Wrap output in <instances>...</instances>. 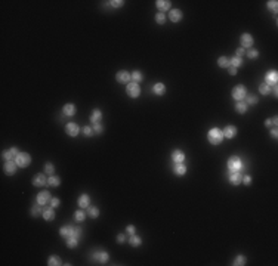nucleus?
Listing matches in <instances>:
<instances>
[{
    "instance_id": "obj_1",
    "label": "nucleus",
    "mask_w": 278,
    "mask_h": 266,
    "mask_svg": "<svg viewBox=\"0 0 278 266\" xmlns=\"http://www.w3.org/2000/svg\"><path fill=\"white\" fill-rule=\"evenodd\" d=\"M207 139H209V142H210L211 145H219L220 142H222V139H223V133H222V130H220V129H218V127H213V129H210V130H209Z\"/></svg>"
},
{
    "instance_id": "obj_2",
    "label": "nucleus",
    "mask_w": 278,
    "mask_h": 266,
    "mask_svg": "<svg viewBox=\"0 0 278 266\" xmlns=\"http://www.w3.org/2000/svg\"><path fill=\"white\" fill-rule=\"evenodd\" d=\"M241 167H243V161L240 160V157H231L228 160V169H229V173H232V172H240L241 170Z\"/></svg>"
},
{
    "instance_id": "obj_3",
    "label": "nucleus",
    "mask_w": 278,
    "mask_h": 266,
    "mask_svg": "<svg viewBox=\"0 0 278 266\" xmlns=\"http://www.w3.org/2000/svg\"><path fill=\"white\" fill-rule=\"evenodd\" d=\"M127 95L130 96V98H138L139 95H141V87H139V83H135V82H132V83H127Z\"/></svg>"
},
{
    "instance_id": "obj_4",
    "label": "nucleus",
    "mask_w": 278,
    "mask_h": 266,
    "mask_svg": "<svg viewBox=\"0 0 278 266\" xmlns=\"http://www.w3.org/2000/svg\"><path fill=\"white\" fill-rule=\"evenodd\" d=\"M15 161H17V164L19 167H27V166H30V163H31V157L27 152H19L18 157L15 158Z\"/></svg>"
},
{
    "instance_id": "obj_5",
    "label": "nucleus",
    "mask_w": 278,
    "mask_h": 266,
    "mask_svg": "<svg viewBox=\"0 0 278 266\" xmlns=\"http://www.w3.org/2000/svg\"><path fill=\"white\" fill-rule=\"evenodd\" d=\"M265 83L268 84V86H277L278 83V74L275 70H272V71H269L268 74L265 75Z\"/></svg>"
},
{
    "instance_id": "obj_6",
    "label": "nucleus",
    "mask_w": 278,
    "mask_h": 266,
    "mask_svg": "<svg viewBox=\"0 0 278 266\" xmlns=\"http://www.w3.org/2000/svg\"><path fill=\"white\" fill-rule=\"evenodd\" d=\"M246 93H247V90H246L244 86H237L232 90V98L237 101H243L246 98Z\"/></svg>"
},
{
    "instance_id": "obj_7",
    "label": "nucleus",
    "mask_w": 278,
    "mask_h": 266,
    "mask_svg": "<svg viewBox=\"0 0 278 266\" xmlns=\"http://www.w3.org/2000/svg\"><path fill=\"white\" fill-rule=\"evenodd\" d=\"M51 192L49 191H42L37 194V204H40V206H44V204H48V203H51Z\"/></svg>"
},
{
    "instance_id": "obj_8",
    "label": "nucleus",
    "mask_w": 278,
    "mask_h": 266,
    "mask_svg": "<svg viewBox=\"0 0 278 266\" xmlns=\"http://www.w3.org/2000/svg\"><path fill=\"white\" fill-rule=\"evenodd\" d=\"M17 167H18L17 161H12V160H9V161H6V163H5L3 169H5V173H6V175L12 176V175H15V172H17Z\"/></svg>"
},
{
    "instance_id": "obj_9",
    "label": "nucleus",
    "mask_w": 278,
    "mask_h": 266,
    "mask_svg": "<svg viewBox=\"0 0 278 266\" xmlns=\"http://www.w3.org/2000/svg\"><path fill=\"white\" fill-rule=\"evenodd\" d=\"M59 234H61V237H64V238L76 237V228H74V226H62V228L59 229Z\"/></svg>"
},
{
    "instance_id": "obj_10",
    "label": "nucleus",
    "mask_w": 278,
    "mask_h": 266,
    "mask_svg": "<svg viewBox=\"0 0 278 266\" xmlns=\"http://www.w3.org/2000/svg\"><path fill=\"white\" fill-rule=\"evenodd\" d=\"M33 185L34 186H44V185H48V179H46L44 173H37V175L34 176Z\"/></svg>"
},
{
    "instance_id": "obj_11",
    "label": "nucleus",
    "mask_w": 278,
    "mask_h": 266,
    "mask_svg": "<svg viewBox=\"0 0 278 266\" xmlns=\"http://www.w3.org/2000/svg\"><path fill=\"white\" fill-rule=\"evenodd\" d=\"M92 259L95 262H98V263H105L108 260V253H105V251H95L92 254Z\"/></svg>"
},
{
    "instance_id": "obj_12",
    "label": "nucleus",
    "mask_w": 278,
    "mask_h": 266,
    "mask_svg": "<svg viewBox=\"0 0 278 266\" xmlns=\"http://www.w3.org/2000/svg\"><path fill=\"white\" fill-rule=\"evenodd\" d=\"M130 78H132V74L130 73H127V71H118L117 73V82L118 83H123V84H127L130 82Z\"/></svg>"
},
{
    "instance_id": "obj_13",
    "label": "nucleus",
    "mask_w": 278,
    "mask_h": 266,
    "mask_svg": "<svg viewBox=\"0 0 278 266\" xmlns=\"http://www.w3.org/2000/svg\"><path fill=\"white\" fill-rule=\"evenodd\" d=\"M243 182V175L240 172H232L229 173V183L231 185H238V183Z\"/></svg>"
},
{
    "instance_id": "obj_14",
    "label": "nucleus",
    "mask_w": 278,
    "mask_h": 266,
    "mask_svg": "<svg viewBox=\"0 0 278 266\" xmlns=\"http://www.w3.org/2000/svg\"><path fill=\"white\" fill-rule=\"evenodd\" d=\"M222 133H223V138L232 139V138L237 135V127L235 126H227V127L222 130Z\"/></svg>"
},
{
    "instance_id": "obj_15",
    "label": "nucleus",
    "mask_w": 278,
    "mask_h": 266,
    "mask_svg": "<svg viewBox=\"0 0 278 266\" xmlns=\"http://www.w3.org/2000/svg\"><path fill=\"white\" fill-rule=\"evenodd\" d=\"M65 132L70 135V136H77L78 135V132H80V129H78V126L76 124V123H68L67 126H65Z\"/></svg>"
},
{
    "instance_id": "obj_16",
    "label": "nucleus",
    "mask_w": 278,
    "mask_h": 266,
    "mask_svg": "<svg viewBox=\"0 0 278 266\" xmlns=\"http://www.w3.org/2000/svg\"><path fill=\"white\" fill-rule=\"evenodd\" d=\"M253 46V37L250 34H241V48H252Z\"/></svg>"
},
{
    "instance_id": "obj_17",
    "label": "nucleus",
    "mask_w": 278,
    "mask_h": 266,
    "mask_svg": "<svg viewBox=\"0 0 278 266\" xmlns=\"http://www.w3.org/2000/svg\"><path fill=\"white\" fill-rule=\"evenodd\" d=\"M172 160H173L175 163H184V161H185V154H184V151L175 150L173 152H172Z\"/></svg>"
},
{
    "instance_id": "obj_18",
    "label": "nucleus",
    "mask_w": 278,
    "mask_h": 266,
    "mask_svg": "<svg viewBox=\"0 0 278 266\" xmlns=\"http://www.w3.org/2000/svg\"><path fill=\"white\" fill-rule=\"evenodd\" d=\"M77 203H78V206H80L82 208H87L89 206H90V197H89L87 194H83V195L78 197Z\"/></svg>"
},
{
    "instance_id": "obj_19",
    "label": "nucleus",
    "mask_w": 278,
    "mask_h": 266,
    "mask_svg": "<svg viewBox=\"0 0 278 266\" xmlns=\"http://www.w3.org/2000/svg\"><path fill=\"white\" fill-rule=\"evenodd\" d=\"M169 18H170L172 22H179V21L182 19V10H179V9H172L170 13H169Z\"/></svg>"
},
{
    "instance_id": "obj_20",
    "label": "nucleus",
    "mask_w": 278,
    "mask_h": 266,
    "mask_svg": "<svg viewBox=\"0 0 278 266\" xmlns=\"http://www.w3.org/2000/svg\"><path fill=\"white\" fill-rule=\"evenodd\" d=\"M18 154H19L18 148H10V150H8V151H5V152H3V158H5L6 161H9V160H13V158H17Z\"/></svg>"
},
{
    "instance_id": "obj_21",
    "label": "nucleus",
    "mask_w": 278,
    "mask_h": 266,
    "mask_svg": "<svg viewBox=\"0 0 278 266\" xmlns=\"http://www.w3.org/2000/svg\"><path fill=\"white\" fill-rule=\"evenodd\" d=\"M155 5H157V8L161 10V13H163V12H166V10H170V6H172L169 0H157V2H155Z\"/></svg>"
},
{
    "instance_id": "obj_22",
    "label": "nucleus",
    "mask_w": 278,
    "mask_h": 266,
    "mask_svg": "<svg viewBox=\"0 0 278 266\" xmlns=\"http://www.w3.org/2000/svg\"><path fill=\"white\" fill-rule=\"evenodd\" d=\"M43 217H44V220H53L55 219V211H53V207H46L43 210Z\"/></svg>"
},
{
    "instance_id": "obj_23",
    "label": "nucleus",
    "mask_w": 278,
    "mask_h": 266,
    "mask_svg": "<svg viewBox=\"0 0 278 266\" xmlns=\"http://www.w3.org/2000/svg\"><path fill=\"white\" fill-rule=\"evenodd\" d=\"M62 111H64V114L68 116V117L74 116V114H76V105H74V104H65L64 108H62Z\"/></svg>"
},
{
    "instance_id": "obj_24",
    "label": "nucleus",
    "mask_w": 278,
    "mask_h": 266,
    "mask_svg": "<svg viewBox=\"0 0 278 266\" xmlns=\"http://www.w3.org/2000/svg\"><path fill=\"white\" fill-rule=\"evenodd\" d=\"M152 90L155 95H158V96H163L164 93H166V86L163 83H155L154 84V87H152Z\"/></svg>"
},
{
    "instance_id": "obj_25",
    "label": "nucleus",
    "mask_w": 278,
    "mask_h": 266,
    "mask_svg": "<svg viewBox=\"0 0 278 266\" xmlns=\"http://www.w3.org/2000/svg\"><path fill=\"white\" fill-rule=\"evenodd\" d=\"M175 173L177 176H184L186 173V166L184 163H175Z\"/></svg>"
},
{
    "instance_id": "obj_26",
    "label": "nucleus",
    "mask_w": 278,
    "mask_h": 266,
    "mask_svg": "<svg viewBox=\"0 0 278 266\" xmlns=\"http://www.w3.org/2000/svg\"><path fill=\"white\" fill-rule=\"evenodd\" d=\"M102 120V112L99 109H95L92 114H90V121H92L93 124H96V123H99Z\"/></svg>"
},
{
    "instance_id": "obj_27",
    "label": "nucleus",
    "mask_w": 278,
    "mask_h": 266,
    "mask_svg": "<svg viewBox=\"0 0 278 266\" xmlns=\"http://www.w3.org/2000/svg\"><path fill=\"white\" fill-rule=\"evenodd\" d=\"M247 108H249V105L246 104V102H243V101H238L235 105V109L240 112V114H244L246 111H247Z\"/></svg>"
},
{
    "instance_id": "obj_28",
    "label": "nucleus",
    "mask_w": 278,
    "mask_h": 266,
    "mask_svg": "<svg viewBox=\"0 0 278 266\" xmlns=\"http://www.w3.org/2000/svg\"><path fill=\"white\" fill-rule=\"evenodd\" d=\"M129 242H130V245H133V247H139V245L142 244V240H141L139 237H136L135 234H133V235H130V240H129Z\"/></svg>"
},
{
    "instance_id": "obj_29",
    "label": "nucleus",
    "mask_w": 278,
    "mask_h": 266,
    "mask_svg": "<svg viewBox=\"0 0 278 266\" xmlns=\"http://www.w3.org/2000/svg\"><path fill=\"white\" fill-rule=\"evenodd\" d=\"M59 183H61V179H59L58 176H51L48 179V185L49 186H59Z\"/></svg>"
},
{
    "instance_id": "obj_30",
    "label": "nucleus",
    "mask_w": 278,
    "mask_h": 266,
    "mask_svg": "<svg viewBox=\"0 0 278 266\" xmlns=\"http://www.w3.org/2000/svg\"><path fill=\"white\" fill-rule=\"evenodd\" d=\"M77 244H78V238L77 237H70V238H67V245L70 249L77 247Z\"/></svg>"
},
{
    "instance_id": "obj_31",
    "label": "nucleus",
    "mask_w": 278,
    "mask_h": 266,
    "mask_svg": "<svg viewBox=\"0 0 278 266\" xmlns=\"http://www.w3.org/2000/svg\"><path fill=\"white\" fill-rule=\"evenodd\" d=\"M218 65H219L220 68H228V66H229V59H228L227 56H220V58L218 59Z\"/></svg>"
},
{
    "instance_id": "obj_32",
    "label": "nucleus",
    "mask_w": 278,
    "mask_h": 266,
    "mask_svg": "<svg viewBox=\"0 0 278 266\" xmlns=\"http://www.w3.org/2000/svg\"><path fill=\"white\" fill-rule=\"evenodd\" d=\"M87 215H89L90 217H93V219H95V217L99 216V210H98L96 207H92V206H89V207H87Z\"/></svg>"
},
{
    "instance_id": "obj_33",
    "label": "nucleus",
    "mask_w": 278,
    "mask_h": 266,
    "mask_svg": "<svg viewBox=\"0 0 278 266\" xmlns=\"http://www.w3.org/2000/svg\"><path fill=\"white\" fill-rule=\"evenodd\" d=\"M48 265H49V266H58V265H61V259H59L58 256H51V257H49V260H48Z\"/></svg>"
},
{
    "instance_id": "obj_34",
    "label": "nucleus",
    "mask_w": 278,
    "mask_h": 266,
    "mask_svg": "<svg viewBox=\"0 0 278 266\" xmlns=\"http://www.w3.org/2000/svg\"><path fill=\"white\" fill-rule=\"evenodd\" d=\"M241 64H243V59L238 58V56H234V58L229 59V65H231V66H235V68H237V66H240Z\"/></svg>"
},
{
    "instance_id": "obj_35",
    "label": "nucleus",
    "mask_w": 278,
    "mask_h": 266,
    "mask_svg": "<svg viewBox=\"0 0 278 266\" xmlns=\"http://www.w3.org/2000/svg\"><path fill=\"white\" fill-rule=\"evenodd\" d=\"M142 73H141V71H133V73H132V80H133V82H135V83H141V82H142Z\"/></svg>"
},
{
    "instance_id": "obj_36",
    "label": "nucleus",
    "mask_w": 278,
    "mask_h": 266,
    "mask_svg": "<svg viewBox=\"0 0 278 266\" xmlns=\"http://www.w3.org/2000/svg\"><path fill=\"white\" fill-rule=\"evenodd\" d=\"M259 92H261L262 95H268V93L271 92V87L266 83H262L261 86H259Z\"/></svg>"
},
{
    "instance_id": "obj_37",
    "label": "nucleus",
    "mask_w": 278,
    "mask_h": 266,
    "mask_svg": "<svg viewBox=\"0 0 278 266\" xmlns=\"http://www.w3.org/2000/svg\"><path fill=\"white\" fill-rule=\"evenodd\" d=\"M268 9H271L274 13H277V9H278V2H275V0H271V2H268Z\"/></svg>"
},
{
    "instance_id": "obj_38",
    "label": "nucleus",
    "mask_w": 278,
    "mask_h": 266,
    "mask_svg": "<svg viewBox=\"0 0 278 266\" xmlns=\"http://www.w3.org/2000/svg\"><path fill=\"white\" fill-rule=\"evenodd\" d=\"M155 22H157V24H160V25H163L164 24V22H166V17H164V13H157V15H155Z\"/></svg>"
},
{
    "instance_id": "obj_39",
    "label": "nucleus",
    "mask_w": 278,
    "mask_h": 266,
    "mask_svg": "<svg viewBox=\"0 0 278 266\" xmlns=\"http://www.w3.org/2000/svg\"><path fill=\"white\" fill-rule=\"evenodd\" d=\"M43 211H42V208H40V204H36L33 208H31V215H33L34 217L36 216H39V215H42Z\"/></svg>"
},
{
    "instance_id": "obj_40",
    "label": "nucleus",
    "mask_w": 278,
    "mask_h": 266,
    "mask_svg": "<svg viewBox=\"0 0 278 266\" xmlns=\"http://www.w3.org/2000/svg\"><path fill=\"white\" fill-rule=\"evenodd\" d=\"M74 217H76V220H78V222H83L86 215H84V211H82V210H77L76 213H74Z\"/></svg>"
},
{
    "instance_id": "obj_41",
    "label": "nucleus",
    "mask_w": 278,
    "mask_h": 266,
    "mask_svg": "<svg viewBox=\"0 0 278 266\" xmlns=\"http://www.w3.org/2000/svg\"><path fill=\"white\" fill-rule=\"evenodd\" d=\"M234 265H235V266L246 265V257H244V256H237L235 260H234Z\"/></svg>"
},
{
    "instance_id": "obj_42",
    "label": "nucleus",
    "mask_w": 278,
    "mask_h": 266,
    "mask_svg": "<svg viewBox=\"0 0 278 266\" xmlns=\"http://www.w3.org/2000/svg\"><path fill=\"white\" fill-rule=\"evenodd\" d=\"M53 170H55V167L52 163H46L44 164V172L48 173V175H53Z\"/></svg>"
},
{
    "instance_id": "obj_43",
    "label": "nucleus",
    "mask_w": 278,
    "mask_h": 266,
    "mask_svg": "<svg viewBox=\"0 0 278 266\" xmlns=\"http://www.w3.org/2000/svg\"><path fill=\"white\" fill-rule=\"evenodd\" d=\"M247 56H249L250 59H254V58H257V56H259V52H257V50H254V49H252V50H249V52H247Z\"/></svg>"
},
{
    "instance_id": "obj_44",
    "label": "nucleus",
    "mask_w": 278,
    "mask_h": 266,
    "mask_svg": "<svg viewBox=\"0 0 278 266\" xmlns=\"http://www.w3.org/2000/svg\"><path fill=\"white\" fill-rule=\"evenodd\" d=\"M123 0H111L110 2V5L112 6V8H120V6H123Z\"/></svg>"
},
{
    "instance_id": "obj_45",
    "label": "nucleus",
    "mask_w": 278,
    "mask_h": 266,
    "mask_svg": "<svg viewBox=\"0 0 278 266\" xmlns=\"http://www.w3.org/2000/svg\"><path fill=\"white\" fill-rule=\"evenodd\" d=\"M247 104H250V105H256V104H257V98H256L254 95H250V96L247 98Z\"/></svg>"
},
{
    "instance_id": "obj_46",
    "label": "nucleus",
    "mask_w": 278,
    "mask_h": 266,
    "mask_svg": "<svg viewBox=\"0 0 278 266\" xmlns=\"http://www.w3.org/2000/svg\"><path fill=\"white\" fill-rule=\"evenodd\" d=\"M102 132H104V127H102L99 123L93 124V133H102Z\"/></svg>"
},
{
    "instance_id": "obj_47",
    "label": "nucleus",
    "mask_w": 278,
    "mask_h": 266,
    "mask_svg": "<svg viewBox=\"0 0 278 266\" xmlns=\"http://www.w3.org/2000/svg\"><path fill=\"white\" fill-rule=\"evenodd\" d=\"M83 132H84V135H86V136H92V133H93V129H92V127H90V126H86V127H84V129H83Z\"/></svg>"
},
{
    "instance_id": "obj_48",
    "label": "nucleus",
    "mask_w": 278,
    "mask_h": 266,
    "mask_svg": "<svg viewBox=\"0 0 278 266\" xmlns=\"http://www.w3.org/2000/svg\"><path fill=\"white\" fill-rule=\"evenodd\" d=\"M126 231H127L129 235H133V234H135V226H133V225H129V226L126 228Z\"/></svg>"
},
{
    "instance_id": "obj_49",
    "label": "nucleus",
    "mask_w": 278,
    "mask_h": 266,
    "mask_svg": "<svg viewBox=\"0 0 278 266\" xmlns=\"http://www.w3.org/2000/svg\"><path fill=\"white\" fill-rule=\"evenodd\" d=\"M58 206H59V200L58 198H52L51 200V207L55 208V207H58Z\"/></svg>"
},
{
    "instance_id": "obj_50",
    "label": "nucleus",
    "mask_w": 278,
    "mask_h": 266,
    "mask_svg": "<svg viewBox=\"0 0 278 266\" xmlns=\"http://www.w3.org/2000/svg\"><path fill=\"white\" fill-rule=\"evenodd\" d=\"M244 53H246L244 48H238V49H237V56H238V58H241V56H243Z\"/></svg>"
},
{
    "instance_id": "obj_51",
    "label": "nucleus",
    "mask_w": 278,
    "mask_h": 266,
    "mask_svg": "<svg viewBox=\"0 0 278 266\" xmlns=\"http://www.w3.org/2000/svg\"><path fill=\"white\" fill-rule=\"evenodd\" d=\"M117 241L120 242V244H121V242H124V241H126V235H124V234H118Z\"/></svg>"
},
{
    "instance_id": "obj_52",
    "label": "nucleus",
    "mask_w": 278,
    "mask_h": 266,
    "mask_svg": "<svg viewBox=\"0 0 278 266\" xmlns=\"http://www.w3.org/2000/svg\"><path fill=\"white\" fill-rule=\"evenodd\" d=\"M228 71H229V74H231V75H235L237 74V68H235V66H231V65H229V66H228Z\"/></svg>"
},
{
    "instance_id": "obj_53",
    "label": "nucleus",
    "mask_w": 278,
    "mask_h": 266,
    "mask_svg": "<svg viewBox=\"0 0 278 266\" xmlns=\"http://www.w3.org/2000/svg\"><path fill=\"white\" fill-rule=\"evenodd\" d=\"M243 182H244L246 185H250V183H252V177H250V176H243Z\"/></svg>"
},
{
    "instance_id": "obj_54",
    "label": "nucleus",
    "mask_w": 278,
    "mask_h": 266,
    "mask_svg": "<svg viewBox=\"0 0 278 266\" xmlns=\"http://www.w3.org/2000/svg\"><path fill=\"white\" fill-rule=\"evenodd\" d=\"M271 135H272V138H277V136H278L277 129H272V130H271Z\"/></svg>"
},
{
    "instance_id": "obj_55",
    "label": "nucleus",
    "mask_w": 278,
    "mask_h": 266,
    "mask_svg": "<svg viewBox=\"0 0 278 266\" xmlns=\"http://www.w3.org/2000/svg\"><path fill=\"white\" fill-rule=\"evenodd\" d=\"M265 126H266V127H269V126H272V121H271L269 118H268V120L265 121Z\"/></svg>"
},
{
    "instance_id": "obj_56",
    "label": "nucleus",
    "mask_w": 278,
    "mask_h": 266,
    "mask_svg": "<svg viewBox=\"0 0 278 266\" xmlns=\"http://www.w3.org/2000/svg\"><path fill=\"white\" fill-rule=\"evenodd\" d=\"M272 93H274V96H278V90H277V86H274V90H272Z\"/></svg>"
},
{
    "instance_id": "obj_57",
    "label": "nucleus",
    "mask_w": 278,
    "mask_h": 266,
    "mask_svg": "<svg viewBox=\"0 0 278 266\" xmlns=\"http://www.w3.org/2000/svg\"><path fill=\"white\" fill-rule=\"evenodd\" d=\"M277 120H278L277 117H274V118H272V120H271V121H272V124H274V126H277V123H278Z\"/></svg>"
}]
</instances>
